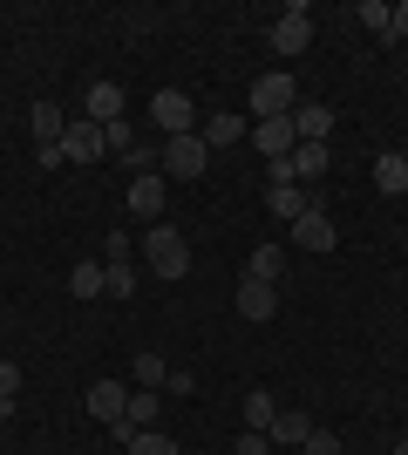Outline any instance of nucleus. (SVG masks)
<instances>
[{"label":"nucleus","mask_w":408,"mask_h":455,"mask_svg":"<svg viewBox=\"0 0 408 455\" xmlns=\"http://www.w3.org/2000/svg\"><path fill=\"white\" fill-rule=\"evenodd\" d=\"M340 455H348V449H340Z\"/></svg>","instance_id":"nucleus-36"},{"label":"nucleus","mask_w":408,"mask_h":455,"mask_svg":"<svg viewBox=\"0 0 408 455\" xmlns=\"http://www.w3.org/2000/svg\"><path fill=\"white\" fill-rule=\"evenodd\" d=\"M361 20H368L374 35H388V20H395V7H388V0H361Z\"/></svg>","instance_id":"nucleus-30"},{"label":"nucleus","mask_w":408,"mask_h":455,"mask_svg":"<svg viewBox=\"0 0 408 455\" xmlns=\"http://www.w3.org/2000/svg\"><path fill=\"white\" fill-rule=\"evenodd\" d=\"M123 455H184V449H177V442L164 435V428H143V435H136V442H130Z\"/></svg>","instance_id":"nucleus-25"},{"label":"nucleus","mask_w":408,"mask_h":455,"mask_svg":"<svg viewBox=\"0 0 408 455\" xmlns=\"http://www.w3.org/2000/svg\"><path fill=\"white\" fill-rule=\"evenodd\" d=\"M28 123H35V143H61V136H68V116H61V102H48V95L28 109Z\"/></svg>","instance_id":"nucleus-17"},{"label":"nucleus","mask_w":408,"mask_h":455,"mask_svg":"<svg viewBox=\"0 0 408 455\" xmlns=\"http://www.w3.org/2000/svg\"><path fill=\"white\" fill-rule=\"evenodd\" d=\"M14 395H20V367H14V361H0V401L14 408Z\"/></svg>","instance_id":"nucleus-31"},{"label":"nucleus","mask_w":408,"mask_h":455,"mask_svg":"<svg viewBox=\"0 0 408 455\" xmlns=\"http://www.w3.org/2000/svg\"><path fill=\"white\" fill-rule=\"evenodd\" d=\"M68 292H76V299H102V292H109V266H96V259H82V266L68 272Z\"/></svg>","instance_id":"nucleus-20"},{"label":"nucleus","mask_w":408,"mask_h":455,"mask_svg":"<svg viewBox=\"0 0 408 455\" xmlns=\"http://www.w3.org/2000/svg\"><path fill=\"white\" fill-rule=\"evenodd\" d=\"M0 415H14V408H7V401H0Z\"/></svg>","instance_id":"nucleus-35"},{"label":"nucleus","mask_w":408,"mask_h":455,"mask_svg":"<svg viewBox=\"0 0 408 455\" xmlns=\"http://www.w3.org/2000/svg\"><path fill=\"white\" fill-rule=\"evenodd\" d=\"M150 123H156L164 136H191V130H197L191 95H184V89H156V95H150Z\"/></svg>","instance_id":"nucleus-3"},{"label":"nucleus","mask_w":408,"mask_h":455,"mask_svg":"<svg viewBox=\"0 0 408 455\" xmlns=\"http://www.w3.org/2000/svg\"><path fill=\"white\" fill-rule=\"evenodd\" d=\"M333 130V102H292V136L300 143H327Z\"/></svg>","instance_id":"nucleus-9"},{"label":"nucleus","mask_w":408,"mask_h":455,"mask_svg":"<svg viewBox=\"0 0 408 455\" xmlns=\"http://www.w3.org/2000/svg\"><path fill=\"white\" fill-rule=\"evenodd\" d=\"M395 455H408V435H402V442H395Z\"/></svg>","instance_id":"nucleus-34"},{"label":"nucleus","mask_w":408,"mask_h":455,"mask_svg":"<svg viewBox=\"0 0 408 455\" xmlns=\"http://www.w3.org/2000/svg\"><path fill=\"white\" fill-rule=\"evenodd\" d=\"M272 55H307V48H313V20H307V7H300V0H292V7H286V14H279V20H272Z\"/></svg>","instance_id":"nucleus-4"},{"label":"nucleus","mask_w":408,"mask_h":455,"mask_svg":"<svg viewBox=\"0 0 408 455\" xmlns=\"http://www.w3.org/2000/svg\"><path fill=\"white\" fill-rule=\"evenodd\" d=\"M292 102H300L292 76H259V82H252V109H259V116H292Z\"/></svg>","instance_id":"nucleus-7"},{"label":"nucleus","mask_w":408,"mask_h":455,"mask_svg":"<svg viewBox=\"0 0 408 455\" xmlns=\"http://www.w3.org/2000/svg\"><path fill=\"white\" fill-rule=\"evenodd\" d=\"M252 143L272 156V164H279V156H292V150H300V136H292V116H259V123H252Z\"/></svg>","instance_id":"nucleus-8"},{"label":"nucleus","mask_w":408,"mask_h":455,"mask_svg":"<svg viewBox=\"0 0 408 455\" xmlns=\"http://www.w3.org/2000/svg\"><path fill=\"white\" fill-rule=\"evenodd\" d=\"M130 211H136V218H150V225H164V184H156V171H143L130 184Z\"/></svg>","instance_id":"nucleus-14"},{"label":"nucleus","mask_w":408,"mask_h":455,"mask_svg":"<svg viewBox=\"0 0 408 455\" xmlns=\"http://www.w3.org/2000/svg\"><path fill=\"white\" fill-rule=\"evenodd\" d=\"M136 285H143L136 279V259L130 266H109V299H136Z\"/></svg>","instance_id":"nucleus-27"},{"label":"nucleus","mask_w":408,"mask_h":455,"mask_svg":"<svg viewBox=\"0 0 408 455\" xmlns=\"http://www.w3.org/2000/svg\"><path fill=\"white\" fill-rule=\"evenodd\" d=\"M136 251H143L150 279H184L191 272V245H184L177 225H150V238H136Z\"/></svg>","instance_id":"nucleus-1"},{"label":"nucleus","mask_w":408,"mask_h":455,"mask_svg":"<svg viewBox=\"0 0 408 455\" xmlns=\"http://www.w3.org/2000/svg\"><path fill=\"white\" fill-rule=\"evenodd\" d=\"M123 421H130L136 435H143V428H156V395H150V387H143V395H130V408H123Z\"/></svg>","instance_id":"nucleus-24"},{"label":"nucleus","mask_w":408,"mask_h":455,"mask_svg":"<svg viewBox=\"0 0 408 455\" xmlns=\"http://www.w3.org/2000/svg\"><path fill=\"white\" fill-rule=\"evenodd\" d=\"M307 428H313V421L300 415V408H279V415H272V428H266V442H272V449H300V442H307Z\"/></svg>","instance_id":"nucleus-16"},{"label":"nucleus","mask_w":408,"mask_h":455,"mask_svg":"<svg viewBox=\"0 0 408 455\" xmlns=\"http://www.w3.org/2000/svg\"><path fill=\"white\" fill-rule=\"evenodd\" d=\"M374 190H381V197H402V190H408V156L402 150L374 156Z\"/></svg>","instance_id":"nucleus-18"},{"label":"nucleus","mask_w":408,"mask_h":455,"mask_svg":"<svg viewBox=\"0 0 408 455\" xmlns=\"http://www.w3.org/2000/svg\"><path fill=\"white\" fill-rule=\"evenodd\" d=\"M123 408H130V387H123V380H96V387H89V415H96L102 428L123 421Z\"/></svg>","instance_id":"nucleus-13"},{"label":"nucleus","mask_w":408,"mask_h":455,"mask_svg":"<svg viewBox=\"0 0 408 455\" xmlns=\"http://www.w3.org/2000/svg\"><path fill=\"white\" fill-rule=\"evenodd\" d=\"M232 455H272V442L266 435H252V428H245V435H238V449Z\"/></svg>","instance_id":"nucleus-32"},{"label":"nucleus","mask_w":408,"mask_h":455,"mask_svg":"<svg viewBox=\"0 0 408 455\" xmlns=\"http://www.w3.org/2000/svg\"><path fill=\"white\" fill-rule=\"evenodd\" d=\"M130 374H136V387H150V395H156V387L171 380V367H164V361H156V354H150V347H143V354H136V367H130Z\"/></svg>","instance_id":"nucleus-23"},{"label":"nucleus","mask_w":408,"mask_h":455,"mask_svg":"<svg viewBox=\"0 0 408 455\" xmlns=\"http://www.w3.org/2000/svg\"><path fill=\"white\" fill-rule=\"evenodd\" d=\"M402 35H408V0L395 7V20H388V41H402Z\"/></svg>","instance_id":"nucleus-33"},{"label":"nucleus","mask_w":408,"mask_h":455,"mask_svg":"<svg viewBox=\"0 0 408 455\" xmlns=\"http://www.w3.org/2000/svg\"><path fill=\"white\" fill-rule=\"evenodd\" d=\"M61 156H68V164H96V156H109V143H102L96 123H68V136H61Z\"/></svg>","instance_id":"nucleus-10"},{"label":"nucleus","mask_w":408,"mask_h":455,"mask_svg":"<svg viewBox=\"0 0 408 455\" xmlns=\"http://www.w3.org/2000/svg\"><path fill=\"white\" fill-rule=\"evenodd\" d=\"M82 123H96V130L123 123V89L116 82H89V89H82Z\"/></svg>","instance_id":"nucleus-6"},{"label":"nucleus","mask_w":408,"mask_h":455,"mask_svg":"<svg viewBox=\"0 0 408 455\" xmlns=\"http://www.w3.org/2000/svg\"><path fill=\"white\" fill-rule=\"evenodd\" d=\"M286 231H292V245H300V251H333V245H340V231H333V218L320 204H307V218H292Z\"/></svg>","instance_id":"nucleus-5"},{"label":"nucleus","mask_w":408,"mask_h":455,"mask_svg":"<svg viewBox=\"0 0 408 455\" xmlns=\"http://www.w3.org/2000/svg\"><path fill=\"white\" fill-rule=\"evenodd\" d=\"M136 259V238L130 231H109V238H102V266H130Z\"/></svg>","instance_id":"nucleus-26"},{"label":"nucleus","mask_w":408,"mask_h":455,"mask_svg":"<svg viewBox=\"0 0 408 455\" xmlns=\"http://www.w3.org/2000/svg\"><path fill=\"white\" fill-rule=\"evenodd\" d=\"M102 143H109V156H130V150H136V130H130V116H123V123H109V130H102Z\"/></svg>","instance_id":"nucleus-28"},{"label":"nucleus","mask_w":408,"mask_h":455,"mask_svg":"<svg viewBox=\"0 0 408 455\" xmlns=\"http://www.w3.org/2000/svg\"><path fill=\"white\" fill-rule=\"evenodd\" d=\"M266 204H272V218H279V225H292V218H307V184H272L266 190Z\"/></svg>","instance_id":"nucleus-15"},{"label":"nucleus","mask_w":408,"mask_h":455,"mask_svg":"<svg viewBox=\"0 0 408 455\" xmlns=\"http://www.w3.org/2000/svg\"><path fill=\"white\" fill-rule=\"evenodd\" d=\"M245 136H252L245 116H212V123H204V143H212V150H232V143H245Z\"/></svg>","instance_id":"nucleus-21"},{"label":"nucleus","mask_w":408,"mask_h":455,"mask_svg":"<svg viewBox=\"0 0 408 455\" xmlns=\"http://www.w3.org/2000/svg\"><path fill=\"white\" fill-rule=\"evenodd\" d=\"M300 455H340V435H333V428H307Z\"/></svg>","instance_id":"nucleus-29"},{"label":"nucleus","mask_w":408,"mask_h":455,"mask_svg":"<svg viewBox=\"0 0 408 455\" xmlns=\"http://www.w3.org/2000/svg\"><path fill=\"white\" fill-rule=\"evenodd\" d=\"M279 272H286V251L272 245H252V259H245V279H259V285H279Z\"/></svg>","instance_id":"nucleus-19"},{"label":"nucleus","mask_w":408,"mask_h":455,"mask_svg":"<svg viewBox=\"0 0 408 455\" xmlns=\"http://www.w3.org/2000/svg\"><path fill=\"white\" fill-rule=\"evenodd\" d=\"M272 455H279V449H272Z\"/></svg>","instance_id":"nucleus-37"},{"label":"nucleus","mask_w":408,"mask_h":455,"mask_svg":"<svg viewBox=\"0 0 408 455\" xmlns=\"http://www.w3.org/2000/svg\"><path fill=\"white\" fill-rule=\"evenodd\" d=\"M272 313H279V292H272V285H259V279H245V285H238V320L266 326Z\"/></svg>","instance_id":"nucleus-12"},{"label":"nucleus","mask_w":408,"mask_h":455,"mask_svg":"<svg viewBox=\"0 0 408 455\" xmlns=\"http://www.w3.org/2000/svg\"><path fill=\"white\" fill-rule=\"evenodd\" d=\"M286 164H292V184H320V177L333 171V150H327V143H300Z\"/></svg>","instance_id":"nucleus-11"},{"label":"nucleus","mask_w":408,"mask_h":455,"mask_svg":"<svg viewBox=\"0 0 408 455\" xmlns=\"http://www.w3.org/2000/svg\"><path fill=\"white\" fill-rule=\"evenodd\" d=\"M272 415H279V401H272L266 387H252V395H245V428H252V435H266Z\"/></svg>","instance_id":"nucleus-22"},{"label":"nucleus","mask_w":408,"mask_h":455,"mask_svg":"<svg viewBox=\"0 0 408 455\" xmlns=\"http://www.w3.org/2000/svg\"><path fill=\"white\" fill-rule=\"evenodd\" d=\"M156 164H164V171L171 177H204V164H212V143H204V136H164V156H156Z\"/></svg>","instance_id":"nucleus-2"}]
</instances>
